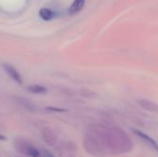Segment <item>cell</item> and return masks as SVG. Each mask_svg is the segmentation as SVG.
Listing matches in <instances>:
<instances>
[{
  "mask_svg": "<svg viewBox=\"0 0 158 157\" xmlns=\"http://www.w3.org/2000/svg\"><path fill=\"white\" fill-rule=\"evenodd\" d=\"M45 110H48V111H51V112H66V111H67L66 109H63V108H57V107H53V106L45 107Z\"/></svg>",
  "mask_w": 158,
  "mask_h": 157,
  "instance_id": "12",
  "label": "cell"
},
{
  "mask_svg": "<svg viewBox=\"0 0 158 157\" xmlns=\"http://www.w3.org/2000/svg\"><path fill=\"white\" fill-rule=\"evenodd\" d=\"M27 90L29 92H31V93H35V94H44L47 93V89L42 85L39 84H32L27 87Z\"/></svg>",
  "mask_w": 158,
  "mask_h": 157,
  "instance_id": "10",
  "label": "cell"
},
{
  "mask_svg": "<svg viewBox=\"0 0 158 157\" xmlns=\"http://www.w3.org/2000/svg\"><path fill=\"white\" fill-rule=\"evenodd\" d=\"M131 130H132V132L136 135V136H138L139 138H141L143 141H144L147 144H149L151 147H153L156 152H158V143L153 139V138H151L149 135H147L146 133H144V132H143L142 130H137V129H131Z\"/></svg>",
  "mask_w": 158,
  "mask_h": 157,
  "instance_id": "3",
  "label": "cell"
},
{
  "mask_svg": "<svg viewBox=\"0 0 158 157\" xmlns=\"http://www.w3.org/2000/svg\"><path fill=\"white\" fill-rule=\"evenodd\" d=\"M84 4H85V0H74L73 3L71 4V6H69V13L70 15L77 14L78 12H80L82 9Z\"/></svg>",
  "mask_w": 158,
  "mask_h": 157,
  "instance_id": "9",
  "label": "cell"
},
{
  "mask_svg": "<svg viewBox=\"0 0 158 157\" xmlns=\"http://www.w3.org/2000/svg\"><path fill=\"white\" fill-rule=\"evenodd\" d=\"M138 104L143 109H144L146 111H149V112L157 113L158 114V104H156V103H155L153 101H150V100L142 99V100L138 101Z\"/></svg>",
  "mask_w": 158,
  "mask_h": 157,
  "instance_id": "6",
  "label": "cell"
},
{
  "mask_svg": "<svg viewBox=\"0 0 158 157\" xmlns=\"http://www.w3.org/2000/svg\"><path fill=\"white\" fill-rule=\"evenodd\" d=\"M82 143L85 151L89 155L94 157H105L106 155V148L91 132H87L84 135Z\"/></svg>",
  "mask_w": 158,
  "mask_h": 157,
  "instance_id": "2",
  "label": "cell"
},
{
  "mask_svg": "<svg viewBox=\"0 0 158 157\" xmlns=\"http://www.w3.org/2000/svg\"><path fill=\"white\" fill-rule=\"evenodd\" d=\"M42 137H43V140L49 146H55L57 143V138L50 129H47V128L44 129L42 131Z\"/></svg>",
  "mask_w": 158,
  "mask_h": 157,
  "instance_id": "5",
  "label": "cell"
},
{
  "mask_svg": "<svg viewBox=\"0 0 158 157\" xmlns=\"http://www.w3.org/2000/svg\"><path fill=\"white\" fill-rule=\"evenodd\" d=\"M39 15L40 17L44 19V20H51L54 18V12L52 10H50L49 8L46 7H43L40 9L39 11Z\"/></svg>",
  "mask_w": 158,
  "mask_h": 157,
  "instance_id": "11",
  "label": "cell"
},
{
  "mask_svg": "<svg viewBox=\"0 0 158 157\" xmlns=\"http://www.w3.org/2000/svg\"><path fill=\"white\" fill-rule=\"evenodd\" d=\"M15 100L18 103V105H19L21 107L25 108L26 110L29 111H35L36 110V106L34 105V104L32 102H31L30 100L23 98V97H19V96H15Z\"/></svg>",
  "mask_w": 158,
  "mask_h": 157,
  "instance_id": "8",
  "label": "cell"
},
{
  "mask_svg": "<svg viewBox=\"0 0 158 157\" xmlns=\"http://www.w3.org/2000/svg\"><path fill=\"white\" fill-rule=\"evenodd\" d=\"M3 68H4V70L6 71V73L14 81H16V82L19 83V84L22 83L21 76H20V74L18 72V70H17L14 67H12V66H10V65H8V64H4V65H3Z\"/></svg>",
  "mask_w": 158,
  "mask_h": 157,
  "instance_id": "4",
  "label": "cell"
},
{
  "mask_svg": "<svg viewBox=\"0 0 158 157\" xmlns=\"http://www.w3.org/2000/svg\"><path fill=\"white\" fill-rule=\"evenodd\" d=\"M43 156L44 157H55L54 155H52L49 151L47 150H44L43 151Z\"/></svg>",
  "mask_w": 158,
  "mask_h": 157,
  "instance_id": "13",
  "label": "cell"
},
{
  "mask_svg": "<svg viewBox=\"0 0 158 157\" xmlns=\"http://www.w3.org/2000/svg\"><path fill=\"white\" fill-rule=\"evenodd\" d=\"M20 150L22 154L27 155L30 157H41V153L31 144H20Z\"/></svg>",
  "mask_w": 158,
  "mask_h": 157,
  "instance_id": "7",
  "label": "cell"
},
{
  "mask_svg": "<svg viewBox=\"0 0 158 157\" xmlns=\"http://www.w3.org/2000/svg\"><path fill=\"white\" fill-rule=\"evenodd\" d=\"M103 145L115 155L131 153L134 148V143L129 135L118 127L107 128L104 125H93L90 131Z\"/></svg>",
  "mask_w": 158,
  "mask_h": 157,
  "instance_id": "1",
  "label": "cell"
}]
</instances>
